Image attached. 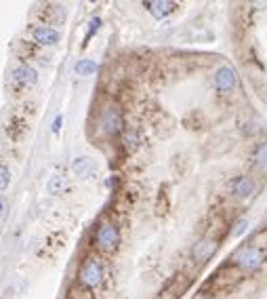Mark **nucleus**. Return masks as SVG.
Here are the masks:
<instances>
[{"label": "nucleus", "mask_w": 267, "mask_h": 299, "mask_svg": "<svg viewBox=\"0 0 267 299\" xmlns=\"http://www.w3.org/2000/svg\"><path fill=\"white\" fill-rule=\"evenodd\" d=\"M99 28H101V19H99V17H93V19H91V24H88V32H86L84 44H86L88 40H91V36H93V34H97V32H99Z\"/></svg>", "instance_id": "2eb2a0df"}, {"label": "nucleus", "mask_w": 267, "mask_h": 299, "mask_svg": "<svg viewBox=\"0 0 267 299\" xmlns=\"http://www.w3.org/2000/svg\"><path fill=\"white\" fill-rule=\"evenodd\" d=\"M215 249H217V244L208 238H204L193 247V259L196 261H208L212 257V253H215Z\"/></svg>", "instance_id": "9d476101"}, {"label": "nucleus", "mask_w": 267, "mask_h": 299, "mask_svg": "<svg viewBox=\"0 0 267 299\" xmlns=\"http://www.w3.org/2000/svg\"><path fill=\"white\" fill-rule=\"evenodd\" d=\"M11 183V173L7 167H0V190H7Z\"/></svg>", "instance_id": "dca6fc26"}, {"label": "nucleus", "mask_w": 267, "mask_h": 299, "mask_svg": "<svg viewBox=\"0 0 267 299\" xmlns=\"http://www.w3.org/2000/svg\"><path fill=\"white\" fill-rule=\"evenodd\" d=\"M244 227H246V219H242V221H240V223L236 225V230H234V234H236V236H238V234H242V232H244Z\"/></svg>", "instance_id": "6ab92c4d"}, {"label": "nucleus", "mask_w": 267, "mask_h": 299, "mask_svg": "<svg viewBox=\"0 0 267 299\" xmlns=\"http://www.w3.org/2000/svg\"><path fill=\"white\" fill-rule=\"evenodd\" d=\"M32 36H34V40H36L38 44H46V47H53V44L59 42V32L53 30V28H48V26H38V28H34Z\"/></svg>", "instance_id": "423d86ee"}, {"label": "nucleus", "mask_w": 267, "mask_h": 299, "mask_svg": "<svg viewBox=\"0 0 267 299\" xmlns=\"http://www.w3.org/2000/svg\"><path fill=\"white\" fill-rule=\"evenodd\" d=\"M46 190H48V194H53V196L61 194V192L65 190V179H63V175H53V177L48 179V183H46Z\"/></svg>", "instance_id": "4468645a"}, {"label": "nucleus", "mask_w": 267, "mask_h": 299, "mask_svg": "<svg viewBox=\"0 0 267 299\" xmlns=\"http://www.w3.org/2000/svg\"><path fill=\"white\" fill-rule=\"evenodd\" d=\"M72 171H74V175H78V177H91V175L95 173V160L91 156H80L72 163Z\"/></svg>", "instance_id": "0eeeda50"}, {"label": "nucleus", "mask_w": 267, "mask_h": 299, "mask_svg": "<svg viewBox=\"0 0 267 299\" xmlns=\"http://www.w3.org/2000/svg\"><path fill=\"white\" fill-rule=\"evenodd\" d=\"M202 299H208V297H202Z\"/></svg>", "instance_id": "412c9836"}, {"label": "nucleus", "mask_w": 267, "mask_h": 299, "mask_svg": "<svg viewBox=\"0 0 267 299\" xmlns=\"http://www.w3.org/2000/svg\"><path fill=\"white\" fill-rule=\"evenodd\" d=\"M5 213H7V200H5L3 196H0V219L5 217Z\"/></svg>", "instance_id": "a211bd4d"}, {"label": "nucleus", "mask_w": 267, "mask_h": 299, "mask_svg": "<svg viewBox=\"0 0 267 299\" xmlns=\"http://www.w3.org/2000/svg\"><path fill=\"white\" fill-rule=\"evenodd\" d=\"M80 278L86 287H99L103 280V266L99 259H88L82 270H80Z\"/></svg>", "instance_id": "f03ea898"}, {"label": "nucleus", "mask_w": 267, "mask_h": 299, "mask_svg": "<svg viewBox=\"0 0 267 299\" xmlns=\"http://www.w3.org/2000/svg\"><path fill=\"white\" fill-rule=\"evenodd\" d=\"M236 82H238V76H236V72H234V67H231V65H221L215 72V86L221 93L234 91Z\"/></svg>", "instance_id": "39448f33"}, {"label": "nucleus", "mask_w": 267, "mask_h": 299, "mask_svg": "<svg viewBox=\"0 0 267 299\" xmlns=\"http://www.w3.org/2000/svg\"><path fill=\"white\" fill-rule=\"evenodd\" d=\"M234 194L236 196H240V198H248V196H253L255 194V190H257V186H255V179L253 177H238L234 183Z\"/></svg>", "instance_id": "1a4fd4ad"}, {"label": "nucleus", "mask_w": 267, "mask_h": 299, "mask_svg": "<svg viewBox=\"0 0 267 299\" xmlns=\"http://www.w3.org/2000/svg\"><path fill=\"white\" fill-rule=\"evenodd\" d=\"M118 242H120V232L114 223H103L97 230V244L103 251H114Z\"/></svg>", "instance_id": "7ed1b4c3"}, {"label": "nucleus", "mask_w": 267, "mask_h": 299, "mask_svg": "<svg viewBox=\"0 0 267 299\" xmlns=\"http://www.w3.org/2000/svg\"><path fill=\"white\" fill-rule=\"evenodd\" d=\"M61 125H63V116H57V118H55V122H53V133H59Z\"/></svg>", "instance_id": "f3484780"}, {"label": "nucleus", "mask_w": 267, "mask_h": 299, "mask_svg": "<svg viewBox=\"0 0 267 299\" xmlns=\"http://www.w3.org/2000/svg\"><path fill=\"white\" fill-rule=\"evenodd\" d=\"M13 76H15V80L17 82H21V84H36V80H38V72L34 70L32 65H19L13 72Z\"/></svg>", "instance_id": "9b49d317"}, {"label": "nucleus", "mask_w": 267, "mask_h": 299, "mask_svg": "<svg viewBox=\"0 0 267 299\" xmlns=\"http://www.w3.org/2000/svg\"><path fill=\"white\" fill-rule=\"evenodd\" d=\"M99 127L105 135H118L124 127L122 122V112L116 108V105H110L101 112V118H99Z\"/></svg>", "instance_id": "f257e3e1"}, {"label": "nucleus", "mask_w": 267, "mask_h": 299, "mask_svg": "<svg viewBox=\"0 0 267 299\" xmlns=\"http://www.w3.org/2000/svg\"><path fill=\"white\" fill-rule=\"evenodd\" d=\"M265 95H267V86H265Z\"/></svg>", "instance_id": "aec40b11"}, {"label": "nucleus", "mask_w": 267, "mask_h": 299, "mask_svg": "<svg viewBox=\"0 0 267 299\" xmlns=\"http://www.w3.org/2000/svg\"><path fill=\"white\" fill-rule=\"evenodd\" d=\"M97 61L95 59H80L76 65H74V70L80 74V76H91V74H95L97 72Z\"/></svg>", "instance_id": "ddd939ff"}, {"label": "nucleus", "mask_w": 267, "mask_h": 299, "mask_svg": "<svg viewBox=\"0 0 267 299\" xmlns=\"http://www.w3.org/2000/svg\"><path fill=\"white\" fill-rule=\"evenodd\" d=\"M236 259H238V263L244 270H259L263 266V255L255 247H242L236 253Z\"/></svg>", "instance_id": "20e7f679"}, {"label": "nucleus", "mask_w": 267, "mask_h": 299, "mask_svg": "<svg viewBox=\"0 0 267 299\" xmlns=\"http://www.w3.org/2000/svg\"><path fill=\"white\" fill-rule=\"evenodd\" d=\"M253 160L259 169L267 171V142H261L255 150H253Z\"/></svg>", "instance_id": "f8f14e48"}, {"label": "nucleus", "mask_w": 267, "mask_h": 299, "mask_svg": "<svg viewBox=\"0 0 267 299\" xmlns=\"http://www.w3.org/2000/svg\"><path fill=\"white\" fill-rule=\"evenodd\" d=\"M145 7L156 19H164L175 11V3H168V0H154V3H145Z\"/></svg>", "instance_id": "6e6552de"}]
</instances>
